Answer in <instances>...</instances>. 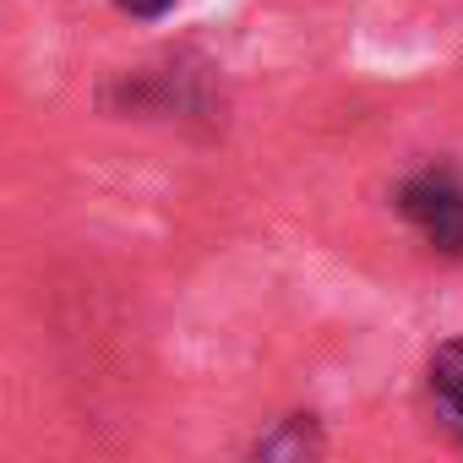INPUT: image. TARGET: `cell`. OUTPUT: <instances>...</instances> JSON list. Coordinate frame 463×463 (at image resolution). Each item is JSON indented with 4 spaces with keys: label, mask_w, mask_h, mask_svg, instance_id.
<instances>
[{
    "label": "cell",
    "mask_w": 463,
    "mask_h": 463,
    "mask_svg": "<svg viewBox=\"0 0 463 463\" xmlns=\"http://www.w3.org/2000/svg\"><path fill=\"white\" fill-rule=\"evenodd\" d=\"M392 207L436 257L463 262V169L458 164L414 169L409 180H398Z\"/></svg>",
    "instance_id": "obj_1"
},
{
    "label": "cell",
    "mask_w": 463,
    "mask_h": 463,
    "mask_svg": "<svg viewBox=\"0 0 463 463\" xmlns=\"http://www.w3.org/2000/svg\"><path fill=\"white\" fill-rule=\"evenodd\" d=\"M322 452H327V430H322V420L306 414V409H295V414L273 420V425L251 441L246 463H322Z\"/></svg>",
    "instance_id": "obj_2"
},
{
    "label": "cell",
    "mask_w": 463,
    "mask_h": 463,
    "mask_svg": "<svg viewBox=\"0 0 463 463\" xmlns=\"http://www.w3.org/2000/svg\"><path fill=\"white\" fill-rule=\"evenodd\" d=\"M430 392L441 398V409L452 420H463V338L436 344V354H430Z\"/></svg>",
    "instance_id": "obj_3"
},
{
    "label": "cell",
    "mask_w": 463,
    "mask_h": 463,
    "mask_svg": "<svg viewBox=\"0 0 463 463\" xmlns=\"http://www.w3.org/2000/svg\"><path fill=\"white\" fill-rule=\"evenodd\" d=\"M115 6L126 12V17H137V23H158V17H169L180 0H115Z\"/></svg>",
    "instance_id": "obj_4"
}]
</instances>
